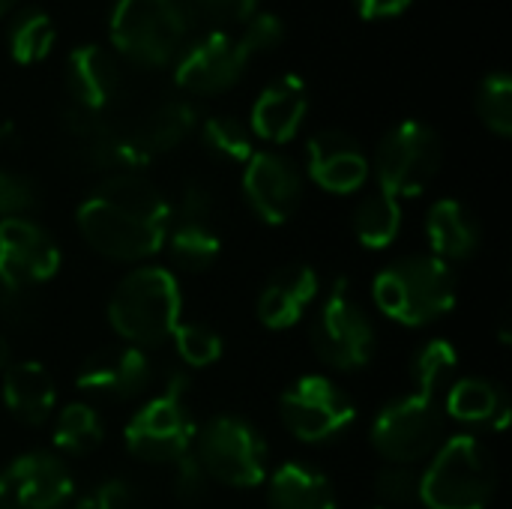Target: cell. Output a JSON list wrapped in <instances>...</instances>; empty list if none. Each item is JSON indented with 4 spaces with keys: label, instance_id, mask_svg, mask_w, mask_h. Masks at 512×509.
<instances>
[{
    "label": "cell",
    "instance_id": "21",
    "mask_svg": "<svg viewBox=\"0 0 512 509\" xmlns=\"http://www.w3.org/2000/svg\"><path fill=\"white\" fill-rule=\"evenodd\" d=\"M3 405L9 408V414L27 426H42L57 405V387L51 381V372L36 363V360H24L15 363L3 372Z\"/></svg>",
    "mask_w": 512,
    "mask_h": 509
},
{
    "label": "cell",
    "instance_id": "36",
    "mask_svg": "<svg viewBox=\"0 0 512 509\" xmlns=\"http://www.w3.org/2000/svg\"><path fill=\"white\" fill-rule=\"evenodd\" d=\"M186 15H198L210 24H243L255 15L258 0H180Z\"/></svg>",
    "mask_w": 512,
    "mask_h": 509
},
{
    "label": "cell",
    "instance_id": "18",
    "mask_svg": "<svg viewBox=\"0 0 512 509\" xmlns=\"http://www.w3.org/2000/svg\"><path fill=\"white\" fill-rule=\"evenodd\" d=\"M309 111V93L303 78L297 75H279L276 81H270L261 96L255 99L252 108V132L261 141L270 144H288Z\"/></svg>",
    "mask_w": 512,
    "mask_h": 509
},
{
    "label": "cell",
    "instance_id": "33",
    "mask_svg": "<svg viewBox=\"0 0 512 509\" xmlns=\"http://www.w3.org/2000/svg\"><path fill=\"white\" fill-rule=\"evenodd\" d=\"M174 345H177V354L186 366H213L222 351H225V342L216 330H210L207 324H177L174 330Z\"/></svg>",
    "mask_w": 512,
    "mask_h": 509
},
{
    "label": "cell",
    "instance_id": "4",
    "mask_svg": "<svg viewBox=\"0 0 512 509\" xmlns=\"http://www.w3.org/2000/svg\"><path fill=\"white\" fill-rule=\"evenodd\" d=\"M498 468L477 435H453L429 456L420 474V501L426 509H486L495 498Z\"/></svg>",
    "mask_w": 512,
    "mask_h": 509
},
{
    "label": "cell",
    "instance_id": "7",
    "mask_svg": "<svg viewBox=\"0 0 512 509\" xmlns=\"http://www.w3.org/2000/svg\"><path fill=\"white\" fill-rule=\"evenodd\" d=\"M312 348L330 369L339 372H357L375 357V327L342 276L330 285L321 309L315 312Z\"/></svg>",
    "mask_w": 512,
    "mask_h": 509
},
{
    "label": "cell",
    "instance_id": "31",
    "mask_svg": "<svg viewBox=\"0 0 512 509\" xmlns=\"http://www.w3.org/2000/svg\"><path fill=\"white\" fill-rule=\"evenodd\" d=\"M201 138H204V144H207V150L213 156L228 159V162L246 165L252 159V153H255L249 129L234 117H210V120H204Z\"/></svg>",
    "mask_w": 512,
    "mask_h": 509
},
{
    "label": "cell",
    "instance_id": "15",
    "mask_svg": "<svg viewBox=\"0 0 512 509\" xmlns=\"http://www.w3.org/2000/svg\"><path fill=\"white\" fill-rule=\"evenodd\" d=\"M246 63H249V57L243 54L237 39H231L222 30H213L180 57V63L174 69V81L189 93L213 96V93L234 87L240 81Z\"/></svg>",
    "mask_w": 512,
    "mask_h": 509
},
{
    "label": "cell",
    "instance_id": "41",
    "mask_svg": "<svg viewBox=\"0 0 512 509\" xmlns=\"http://www.w3.org/2000/svg\"><path fill=\"white\" fill-rule=\"evenodd\" d=\"M6 144H15V123L0 126V147H6Z\"/></svg>",
    "mask_w": 512,
    "mask_h": 509
},
{
    "label": "cell",
    "instance_id": "2",
    "mask_svg": "<svg viewBox=\"0 0 512 509\" xmlns=\"http://www.w3.org/2000/svg\"><path fill=\"white\" fill-rule=\"evenodd\" d=\"M180 315V282L168 267H135L117 282L108 300V321L114 333L141 351L171 339L180 324Z\"/></svg>",
    "mask_w": 512,
    "mask_h": 509
},
{
    "label": "cell",
    "instance_id": "11",
    "mask_svg": "<svg viewBox=\"0 0 512 509\" xmlns=\"http://www.w3.org/2000/svg\"><path fill=\"white\" fill-rule=\"evenodd\" d=\"M282 426L303 444H324L345 432L357 408L345 390L324 375H303L279 399Z\"/></svg>",
    "mask_w": 512,
    "mask_h": 509
},
{
    "label": "cell",
    "instance_id": "37",
    "mask_svg": "<svg viewBox=\"0 0 512 509\" xmlns=\"http://www.w3.org/2000/svg\"><path fill=\"white\" fill-rule=\"evenodd\" d=\"M282 39H285V24H282V18L273 15V12H255V15L246 21V27H243V33H240L237 45L243 48L246 57H252V54H261V51L276 48Z\"/></svg>",
    "mask_w": 512,
    "mask_h": 509
},
{
    "label": "cell",
    "instance_id": "20",
    "mask_svg": "<svg viewBox=\"0 0 512 509\" xmlns=\"http://www.w3.org/2000/svg\"><path fill=\"white\" fill-rule=\"evenodd\" d=\"M66 81H69L72 105L102 114L120 90V66L105 48L81 45L69 54Z\"/></svg>",
    "mask_w": 512,
    "mask_h": 509
},
{
    "label": "cell",
    "instance_id": "9",
    "mask_svg": "<svg viewBox=\"0 0 512 509\" xmlns=\"http://www.w3.org/2000/svg\"><path fill=\"white\" fill-rule=\"evenodd\" d=\"M444 162V144L438 132L420 120H402L393 126L375 150L378 189L393 198L420 195Z\"/></svg>",
    "mask_w": 512,
    "mask_h": 509
},
{
    "label": "cell",
    "instance_id": "24",
    "mask_svg": "<svg viewBox=\"0 0 512 509\" xmlns=\"http://www.w3.org/2000/svg\"><path fill=\"white\" fill-rule=\"evenodd\" d=\"M270 509H336V492L330 480L300 462H285L267 474Z\"/></svg>",
    "mask_w": 512,
    "mask_h": 509
},
{
    "label": "cell",
    "instance_id": "14",
    "mask_svg": "<svg viewBox=\"0 0 512 509\" xmlns=\"http://www.w3.org/2000/svg\"><path fill=\"white\" fill-rule=\"evenodd\" d=\"M243 195L261 222L285 225L303 201V177L288 156L261 150L243 168Z\"/></svg>",
    "mask_w": 512,
    "mask_h": 509
},
{
    "label": "cell",
    "instance_id": "16",
    "mask_svg": "<svg viewBox=\"0 0 512 509\" xmlns=\"http://www.w3.org/2000/svg\"><path fill=\"white\" fill-rule=\"evenodd\" d=\"M306 168L309 177L333 195H351L369 180V159L363 147L339 129H324L309 138Z\"/></svg>",
    "mask_w": 512,
    "mask_h": 509
},
{
    "label": "cell",
    "instance_id": "23",
    "mask_svg": "<svg viewBox=\"0 0 512 509\" xmlns=\"http://www.w3.org/2000/svg\"><path fill=\"white\" fill-rule=\"evenodd\" d=\"M195 126H198V111L183 99H168V102H159L156 108H150L126 132L135 141V147L153 162V156L168 153L177 144H183Z\"/></svg>",
    "mask_w": 512,
    "mask_h": 509
},
{
    "label": "cell",
    "instance_id": "13",
    "mask_svg": "<svg viewBox=\"0 0 512 509\" xmlns=\"http://www.w3.org/2000/svg\"><path fill=\"white\" fill-rule=\"evenodd\" d=\"M60 270V249L33 219H0V285L24 291Z\"/></svg>",
    "mask_w": 512,
    "mask_h": 509
},
{
    "label": "cell",
    "instance_id": "19",
    "mask_svg": "<svg viewBox=\"0 0 512 509\" xmlns=\"http://www.w3.org/2000/svg\"><path fill=\"white\" fill-rule=\"evenodd\" d=\"M318 297V273L309 264L282 267L258 294V321L267 330H291Z\"/></svg>",
    "mask_w": 512,
    "mask_h": 509
},
{
    "label": "cell",
    "instance_id": "10",
    "mask_svg": "<svg viewBox=\"0 0 512 509\" xmlns=\"http://www.w3.org/2000/svg\"><path fill=\"white\" fill-rule=\"evenodd\" d=\"M372 447L390 465H417L429 459L444 438V408L438 399L411 393L381 408L372 423Z\"/></svg>",
    "mask_w": 512,
    "mask_h": 509
},
{
    "label": "cell",
    "instance_id": "5",
    "mask_svg": "<svg viewBox=\"0 0 512 509\" xmlns=\"http://www.w3.org/2000/svg\"><path fill=\"white\" fill-rule=\"evenodd\" d=\"M192 18L180 0H117L111 12V39L123 57L159 69L177 57Z\"/></svg>",
    "mask_w": 512,
    "mask_h": 509
},
{
    "label": "cell",
    "instance_id": "30",
    "mask_svg": "<svg viewBox=\"0 0 512 509\" xmlns=\"http://www.w3.org/2000/svg\"><path fill=\"white\" fill-rule=\"evenodd\" d=\"M54 48V24L42 9H27L12 21L9 30V51L18 63L30 66L51 54Z\"/></svg>",
    "mask_w": 512,
    "mask_h": 509
},
{
    "label": "cell",
    "instance_id": "44",
    "mask_svg": "<svg viewBox=\"0 0 512 509\" xmlns=\"http://www.w3.org/2000/svg\"><path fill=\"white\" fill-rule=\"evenodd\" d=\"M372 509H387V507H372Z\"/></svg>",
    "mask_w": 512,
    "mask_h": 509
},
{
    "label": "cell",
    "instance_id": "12",
    "mask_svg": "<svg viewBox=\"0 0 512 509\" xmlns=\"http://www.w3.org/2000/svg\"><path fill=\"white\" fill-rule=\"evenodd\" d=\"M72 498V474L51 453H24L0 471V509H63Z\"/></svg>",
    "mask_w": 512,
    "mask_h": 509
},
{
    "label": "cell",
    "instance_id": "27",
    "mask_svg": "<svg viewBox=\"0 0 512 509\" xmlns=\"http://www.w3.org/2000/svg\"><path fill=\"white\" fill-rule=\"evenodd\" d=\"M399 228H402V204L399 198L381 189L366 195L354 210V234L366 249H387L399 237Z\"/></svg>",
    "mask_w": 512,
    "mask_h": 509
},
{
    "label": "cell",
    "instance_id": "42",
    "mask_svg": "<svg viewBox=\"0 0 512 509\" xmlns=\"http://www.w3.org/2000/svg\"><path fill=\"white\" fill-rule=\"evenodd\" d=\"M9 360H12V348H9V342L0 336V372L9 369Z\"/></svg>",
    "mask_w": 512,
    "mask_h": 509
},
{
    "label": "cell",
    "instance_id": "26",
    "mask_svg": "<svg viewBox=\"0 0 512 509\" xmlns=\"http://www.w3.org/2000/svg\"><path fill=\"white\" fill-rule=\"evenodd\" d=\"M165 246L183 270H207L219 258L222 243H219V231L213 222L171 216Z\"/></svg>",
    "mask_w": 512,
    "mask_h": 509
},
{
    "label": "cell",
    "instance_id": "35",
    "mask_svg": "<svg viewBox=\"0 0 512 509\" xmlns=\"http://www.w3.org/2000/svg\"><path fill=\"white\" fill-rule=\"evenodd\" d=\"M375 492L387 507H405L420 501V471L411 465H390L375 477Z\"/></svg>",
    "mask_w": 512,
    "mask_h": 509
},
{
    "label": "cell",
    "instance_id": "28",
    "mask_svg": "<svg viewBox=\"0 0 512 509\" xmlns=\"http://www.w3.org/2000/svg\"><path fill=\"white\" fill-rule=\"evenodd\" d=\"M99 444H102V420L90 405L72 402L57 414V423H54V447L57 450L84 456V453H93Z\"/></svg>",
    "mask_w": 512,
    "mask_h": 509
},
{
    "label": "cell",
    "instance_id": "1",
    "mask_svg": "<svg viewBox=\"0 0 512 509\" xmlns=\"http://www.w3.org/2000/svg\"><path fill=\"white\" fill-rule=\"evenodd\" d=\"M174 207L135 171L108 174L75 213L87 246L111 261H147L165 246Z\"/></svg>",
    "mask_w": 512,
    "mask_h": 509
},
{
    "label": "cell",
    "instance_id": "38",
    "mask_svg": "<svg viewBox=\"0 0 512 509\" xmlns=\"http://www.w3.org/2000/svg\"><path fill=\"white\" fill-rule=\"evenodd\" d=\"M168 471H171V492H174L180 501H189V504H192V501L204 498L210 477H207V471L201 468V462H198L195 453L180 456L177 462L168 465Z\"/></svg>",
    "mask_w": 512,
    "mask_h": 509
},
{
    "label": "cell",
    "instance_id": "43",
    "mask_svg": "<svg viewBox=\"0 0 512 509\" xmlns=\"http://www.w3.org/2000/svg\"><path fill=\"white\" fill-rule=\"evenodd\" d=\"M15 6V0H0V15H6Z\"/></svg>",
    "mask_w": 512,
    "mask_h": 509
},
{
    "label": "cell",
    "instance_id": "40",
    "mask_svg": "<svg viewBox=\"0 0 512 509\" xmlns=\"http://www.w3.org/2000/svg\"><path fill=\"white\" fill-rule=\"evenodd\" d=\"M363 18H393L402 15L414 0H354Z\"/></svg>",
    "mask_w": 512,
    "mask_h": 509
},
{
    "label": "cell",
    "instance_id": "34",
    "mask_svg": "<svg viewBox=\"0 0 512 509\" xmlns=\"http://www.w3.org/2000/svg\"><path fill=\"white\" fill-rule=\"evenodd\" d=\"M36 207L39 186L18 171L0 168V219H27V213Z\"/></svg>",
    "mask_w": 512,
    "mask_h": 509
},
{
    "label": "cell",
    "instance_id": "29",
    "mask_svg": "<svg viewBox=\"0 0 512 509\" xmlns=\"http://www.w3.org/2000/svg\"><path fill=\"white\" fill-rule=\"evenodd\" d=\"M456 366H459V354H456L453 342H447V339H429L414 354V366H411L417 393L438 399V393H444L450 387V378H453Z\"/></svg>",
    "mask_w": 512,
    "mask_h": 509
},
{
    "label": "cell",
    "instance_id": "3",
    "mask_svg": "<svg viewBox=\"0 0 512 509\" xmlns=\"http://www.w3.org/2000/svg\"><path fill=\"white\" fill-rule=\"evenodd\" d=\"M372 297L390 321L402 327H426L456 306V273L435 255H408L375 276Z\"/></svg>",
    "mask_w": 512,
    "mask_h": 509
},
{
    "label": "cell",
    "instance_id": "6",
    "mask_svg": "<svg viewBox=\"0 0 512 509\" xmlns=\"http://www.w3.org/2000/svg\"><path fill=\"white\" fill-rule=\"evenodd\" d=\"M189 378L183 372H171L165 390L153 396L135 417L126 423L123 441L129 453L150 465H171L180 456L192 453L195 444V420L186 405Z\"/></svg>",
    "mask_w": 512,
    "mask_h": 509
},
{
    "label": "cell",
    "instance_id": "25",
    "mask_svg": "<svg viewBox=\"0 0 512 509\" xmlns=\"http://www.w3.org/2000/svg\"><path fill=\"white\" fill-rule=\"evenodd\" d=\"M444 411L465 426H495L504 429L510 420V405L498 384L486 378H462L447 387Z\"/></svg>",
    "mask_w": 512,
    "mask_h": 509
},
{
    "label": "cell",
    "instance_id": "17",
    "mask_svg": "<svg viewBox=\"0 0 512 509\" xmlns=\"http://www.w3.org/2000/svg\"><path fill=\"white\" fill-rule=\"evenodd\" d=\"M153 372H150V360L141 348H105L90 354L81 369H78V390L93 393V396H105V399H135L138 393H144V387L150 384Z\"/></svg>",
    "mask_w": 512,
    "mask_h": 509
},
{
    "label": "cell",
    "instance_id": "39",
    "mask_svg": "<svg viewBox=\"0 0 512 509\" xmlns=\"http://www.w3.org/2000/svg\"><path fill=\"white\" fill-rule=\"evenodd\" d=\"M72 509H135V489L123 480H108L78 498Z\"/></svg>",
    "mask_w": 512,
    "mask_h": 509
},
{
    "label": "cell",
    "instance_id": "8",
    "mask_svg": "<svg viewBox=\"0 0 512 509\" xmlns=\"http://www.w3.org/2000/svg\"><path fill=\"white\" fill-rule=\"evenodd\" d=\"M195 456L210 480L231 489H255L267 483V444L240 417H213L195 432Z\"/></svg>",
    "mask_w": 512,
    "mask_h": 509
},
{
    "label": "cell",
    "instance_id": "32",
    "mask_svg": "<svg viewBox=\"0 0 512 509\" xmlns=\"http://www.w3.org/2000/svg\"><path fill=\"white\" fill-rule=\"evenodd\" d=\"M480 120L501 138L512 132V78L507 72H492L477 93Z\"/></svg>",
    "mask_w": 512,
    "mask_h": 509
},
{
    "label": "cell",
    "instance_id": "22",
    "mask_svg": "<svg viewBox=\"0 0 512 509\" xmlns=\"http://www.w3.org/2000/svg\"><path fill=\"white\" fill-rule=\"evenodd\" d=\"M426 240L435 258L441 261H465L477 252L480 246V225L474 213L456 201V198H441L432 204L426 216Z\"/></svg>",
    "mask_w": 512,
    "mask_h": 509
}]
</instances>
